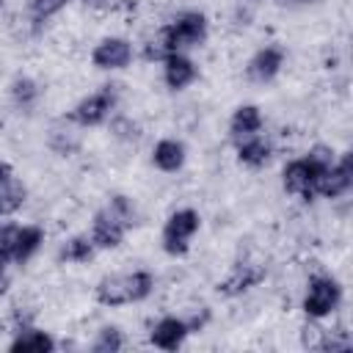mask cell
Instances as JSON below:
<instances>
[{
	"mask_svg": "<svg viewBox=\"0 0 353 353\" xmlns=\"http://www.w3.org/2000/svg\"><path fill=\"white\" fill-rule=\"evenodd\" d=\"M204 39H207V17L201 11H182L157 33V39L146 44L143 55L146 61H165L171 52L199 47Z\"/></svg>",
	"mask_w": 353,
	"mask_h": 353,
	"instance_id": "cell-1",
	"label": "cell"
},
{
	"mask_svg": "<svg viewBox=\"0 0 353 353\" xmlns=\"http://www.w3.org/2000/svg\"><path fill=\"white\" fill-rule=\"evenodd\" d=\"M334 160H336V157H334V149H331V146H323V143L312 146L303 157L290 160V163L284 165V171H281V185H284V190H287L290 196H298V199H303V201H312V199L317 196V185H320L323 174L331 168Z\"/></svg>",
	"mask_w": 353,
	"mask_h": 353,
	"instance_id": "cell-2",
	"label": "cell"
},
{
	"mask_svg": "<svg viewBox=\"0 0 353 353\" xmlns=\"http://www.w3.org/2000/svg\"><path fill=\"white\" fill-rule=\"evenodd\" d=\"M154 290V276L149 270H127V273H110L102 276L94 287V298L102 306H127L141 303Z\"/></svg>",
	"mask_w": 353,
	"mask_h": 353,
	"instance_id": "cell-3",
	"label": "cell"
},
{
	"mask_svg": "<svg viewBox=\"0 0 353 353\" xmlns=\"http://www.w3.org/2000/svg\"><path fill=\"white\" fill-rule=\"evenodd\" d=\"M135 226V207L130 204L127 196H113L91 221L88 237L94 240L97 248H116L121 245L124 234Z\"/></svg>",
	"mask_w": 353,
	"mask_h": 353,
	"instance_id": "cell-4",
	"label": "cell"
},
{
	"mask_svg": "<svg viewBox=\"0 0 353 353\" xmlns=\"http://www.w3.org/2000/svg\"><path fill=\"white\" fill-rule=\"evenodd\" d=\"M199 226H201V215L196 210L182 207V210L171 212L165 218V226H163V234H160L163 251L168 256H185L188 248H190L193 234L199 232Z\"/></svg>",
	"mask_w": 353,
	"mask_h": 353,
	"instance_id": "cell-5",
	"label": "cell"
},
{
	"mask_svg": "<svg viewBox=\"0 0 353 353\" xmlns=\"http://www.w3.org/2000/svg\"><path fill=\"white\" fill-rule=\"evenodd\" d=\"M116 102H119L116 85H102V88H97L94 94L83 97V99L69 110L66 121H72V124H77V127H97V124H102V121L113 113Z\"/></svg>",
	"mask_w": 353,
	"mask_h": 353,
	"instance_id": "cell-6",
	"label": "cell"
},
{
	"mask_svg": "<svg viewBox=\"0 0 353 353\" xmlns=\"http://www.w3.org/2000/svg\"><path fill=\"white\" fill-rule=\"evenodd\" d=\"M44 243V232L41 226H19V223H6L0 226V248L6 251V256L17 265H25L39 245Z\"/></svg>",
	"mask_w": 353,
	"mask_h": 353,
	"instance_id": "cell-7",
	"label": "cell"
},
{
	"mask_svg": "<svg viewBox=\"0 0 353 353\" xmlns=\"http://www.w3.org/2000/svg\"><path fill=\"white\" fill-rule=\"evenodd\" d=\"M339 301H342L339 281L331 276H314L303 295V312H306V317L320 320V317H328L339 306Z\"/></svg>",
	"mask_w": 353,
	"mask_h": 353,
	"instance_id": "cell-8",
	"label": "cell"
},
{
	"mask_svg": "<svg viewBox=\"0 0 353 353\" xmlns=\"http://www.w3.org/2000/svg\"><path fill=\"white\" fill-rule=\"evenodd\" d=\"M130 61H132V44L121 36H108L91 50V63L105 72L124 69V66H130Z\"/></svg>",
	"mask_w": 353,
	"mask_h": 353,
	"instance_id": "cell-9",
	"label": "cell"
},
{
	"mask_svg": "<svg viewBox=\"0 0 353 353\" xmlns=\"http://www.w3.org/2000/svg\"><path fill=\"white\" fill-rule=\"evenodd\" d=\"M350 185H353V160H350V152H345L323 174V179L317 185V196H323V199H339V196H345L350 190Z\"/></svg>",
	"mask_w": 353,
	"mask_h": 353,
	"instance_id": "cell-10",
	"label": "cell"
},
{
	"mask_svg": "<svg viewBox=\"0 0 353 353\" xmlns=\"http://www.w3.org/2000/svg\"><path fill=\"white\" fill-rule=\"evenodd\" d=\"M281 66H284V50L270 44L251 55V61L245 63V77L251 83H270V80H276Z\"/></svg>",
	"mask_w": 353,
	"mask_h": 353,
	"instance_id": "cell-11",
	"label": "cell"
},
{
	"mask_svg": "<svg viewBox=\"0 0 353 353\" xmlns=\"http://www.w3.org/2000/svg\"><path fill=\"white\" fill-rule=\"evenodd\" d=\"M265 273H268V270H265L262 265H254V262H237V265L226 273V279L218 281V292L226 295V298L243 295L245 290L256 287V284L265 279Z\"/></svg>",
	"mask_w": 353,
	"mask_h": 353,
	"instance_id": "cell-12",
	"label": "cell"
},
{
	"mask_svg": "<svg viewBox=\"0 0 353 353\" xmlns=\"http://www.w3.org/2000/svg\"><path fill=\"white\" fill-rule=\"evenodd\" d=\"M188 334H190L188 320L168 314V317H163V320L154 323V328L149 334V342L154 347H160V350H176V347H182V342H185Z\"/></svg>",
	"mask_w": 353,
	"mask_h": 353,
	"instance_id": "cell-13",
	"label": "cell"
},
{
	"mask_svg": "<svg viewBox=\"0 0 353 353\" xmlns=\"http://www.w3.org/2000/svg\"><path fill=\"white\" fill-rule=\"evenodd\" d=\"M199 77V69L196 63L185 55V52H171L165 61H163V80L171 91H182L188 88L193 80Z\"/></svg>",
	"mask_w": 353,
	"mask_h": 353,
	"instance_id": "cell-14",
	"label": "cell"
},
{
	"mask_svg": "<svg viewBox=\"0 0 353 353\" xmlns=\"http://www.w3.org/2000/svg\"><path fill=\"white\" fill-rule=\"evenodd\" d=\"M262 130V110L256 105H240L229 119V138L232 143H240L251 135H259Z\"/></svg>",
	"mask_w": 353,
	"mask_h": 353,
	"instance_id": "cell-15",
	"label": "cell"
},
{
	"mask_svg": "<svg viewBox=\"0 0 353 353\" xmlns=\"http://www.w3.org/2000/svg\"><path fill=\"white\" fill-rule=\"evenodd\" d=\"M185 143L176 141V138H163L154 143L152 149V163L154 168H160L163 174H176L182 165H185Z\"/></svg>",
	"mask_w": 353,
	"mask_h": 353,
	"instance_id": "cell-16",
	"label": "cell"
},
{
	"mask_svg": "<svg viewBox=\"0 0 353 353\" xmlns=\"http://www.w3.org/2000/svg\"><path fill=\"white\" fill-rule=\"evenodd\" d=\"M234 146H237V160L243 165H248V168H262L273 154L270 141L262 138V135H251V138H245V141H240Z\"/></svg>",
	"mask_w": 353,
	"mask_h": 353,
	"instance_id": "cell-17",
	"label": "cell"
},
{
	"mask_svg": "<svg viewBox=\"0 0 353 353\" xmlns=\"http://www.w3.org/2000/svg\"><path fill=\"white\" fill-rule=\"evenodd\" d=\"M11 353H28V350H39V353H47V350H55V339L47 334V331H39L33 325H22L19 334L11 339L8 345Z\"/></svg>",
	"mask_w": 353,
	"mask_h": 353,
	"instance_id": "cell-18",
	"label": "cell"
},
{
	"mask_svg": "<svg viewBox=\"0 0 353 353\" xmlns=\"http://www.w3.org/2000/svg\"><path fill=\"white\" fill-rule=\"evenodd\" d=\"M94 251H97V245H94V240H91L88 234H74V237H69V240L61 245L58 259H61V262L83 265V262H88V259L94 256Z\"/></svg>",
	"mask_w": 353,
	"mask_h": 353,
	"instance_id": "cell-19",
	"label": "cell"
},
{
	"mask_svg": "<svg viewBox=\"0 0 353 353\" xmlns=\"http://www.w3.org/2000/svg\"><path fill=\"white\" fill-rule=\"evenodd\" d=\"M25 199H28V188L22 182H14V179L3 182L0 185V218H8L17 210H22Z\"/></svg>",
	"mask_w": 353,
	"mask_h": 353,
	"instance_id": "cell-20",
	"label": "cell"
},
{
	"mask_svg": "<svg viewBox=\"0 0 353 353\" xmlns=\"http://www.w3.org/2000/svg\"><path fill=\"white\" fill-rule=\"evenodd\" d=\"M39 97H41V88H39V83L33 77H25V74L14 77V83H11V99H14L17 108L28 110V108H33L39 102Z\"/></svg>",
	"mask_w": 353,
	"mask_h": 353,
	"instance_id": "cell-21",
	"label": "cell"
},
{
	"mask_svg": "<svg viewBox=\"0 0 353 353\" xmlns=\"http://www.w3.org/2000/svg\"><path fill=\"white\" fill-rule=\"evenodd\" d=\"M121 347H124V339H121V331H119L116 325L99 328V334H97V339H94V345H91L94 353H116V350H121Z\"/></svg>",
	"mask_w": 353,
	"mask_h": 353,
	"instance_id": "cell-22",
	"label": "cell"
},
{
	"mask_svg": "<svg viewBox=\"0 0 353 353\" xmlns=\"http://www.w3.org/2000/svg\"><path fill=\"white\" fill-rule=\"evenodd\" d=\"M69 0H30V17L36 22H44L50 19L52 14H58Z\"/></svg>",
	"mask_w": 353,
	"mask_h": 353,
	"instance_id": "cell-23",
	"label": "cell"
},
{
	"mask_svg": "<svg viewBox=\"0 0 353 353\" xmlns=\"http://www.w3.org/2000/svg\"><path fill=\"white\" fill-rule=\"evenodd\" d=\"M8 179H11V165L6 160H0V185L8 182Z\"/></svg>",
	"mask_w": 353,
	"mask_h": 353,
	"instance_id": "cell-24",
	"label": "cell"
},
{
	"mask_svg": "<svg viewBox=\"0 0 353 353\" xmlns=\"http://www.w3.org/2000/svg\"><path fill=\"white\" fill-rule=\"evenodd\" d=\"M8 262H11V259H8V256H6V251L0 248V276L6 273V265H8Z\"/></svg>",
	"mask_w": 353,
	"mask_h": 353,
	"instance_id": "cell-25",
	"label": "cell"
},
{
	"mask_svg": "<svg viewBox=\"0 0 353 353\" xmlns=\"http://www.w3.org/2000/svg\"><path fill=\"white\" fill-rule=\"evenodd\" d=\"M281 3H309V0H281Z\"/></svg>",
	"mask_w": 353,
	"mask_h": 353,
	"instance_id": "cell-26",
	"label": "cell"
},
{
	"mask_svg": "<svg viewBox=\"0 0 353 353\" xmlns=\"http://www.w3.org/2000/svg\"><path fill=\"white\" fill-rule=\"evenodd\" d=\"M85 3H99V0H85Z\"/></svg>",
	"mask_w": 353,
	"mask_h": 353,
	"instance_id": "cell-27",
	"label": "cell"
},
{
	"mask_svg": "<svg viewBox=\"0 0 353 353\" xmlns=\"http://www.w3.org/2000/svg\"><path fill=\"white\" fill-rule=\"evenodd\" d=\"M0 6H3V0H0Z\"/></svg>",
	"mask_w": 353,
	"mask_h": 353,
	"instance_id": "cell-28",
	"label": "cell"
}]
</instances>
